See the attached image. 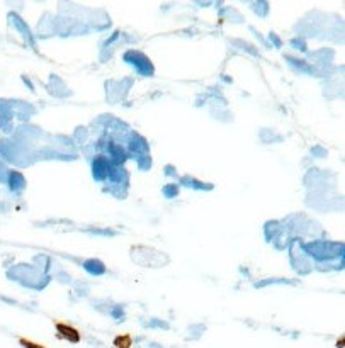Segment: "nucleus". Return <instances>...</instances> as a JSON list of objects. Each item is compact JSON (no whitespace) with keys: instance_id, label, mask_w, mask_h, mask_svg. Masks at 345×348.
I'll use <instances>...</instances> for the list:
<instances>
[{"instance_id":"obj_1","label":"nucleus","mask_w":345,"mask_h":348,"mask_svg":"<svg viewBox=\"0 0 345 348\" xmlns=\"http://www.w3.org/2000/svg\"><path fill=\"white\" fill-rule=\"evenodd\" d=\"M55 331H57V336L63 342H68V343H77L82 342V333L80 329L77 326H73L72 323L68 321H63V320H57L55 321Z\"/></svg>"},{"instance_id":"obj_2","label":"nucleus","mask_w":345,"mask_h":348,"mask_svg":"<svg viewBox=\"0 0 345 348\" xmlns=\"http://www.w3.org/2000/svg\"><path fill=\"white\" fill-rule=\"evenodd\" d=\"M133 335L131 333H119L114 336L113 340V348H131L133 347Z\"/></svg>"},{"instance_id":"obj_3","label":"nucleus","mask_w":345,"mask_h":348,"mask_svg":"<svg viewBox=\"0 0 345 348\" xmlns=\"http://www.w3.org/2000/svg\"><path fill=\"white\" fill-rule=\"evenodd\" d=\"M19 343L24 348H48L46 345H43V343H38V342H32V340L29 338H24V336H21L19 338Z\"/></svg>"}]
</instances>
